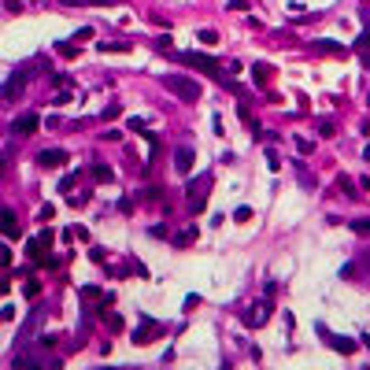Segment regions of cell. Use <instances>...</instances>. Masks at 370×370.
<instances>
[{
    "label": "cell",
    "mask_w": 370,
    "mask_h": 370,
    "mask_svg": "<svg viewBox=\"0 0 370 370\" xmlns=\"http://www.w3.org/2000/svg\"><path fill=\"white\" fill-rule=\"evenodd\" d=\"M163 333V322H156L152 315H141V326L134 329V344H152V337Z\"/></svg>",
    "instance_id": "3957f363"
},
{
    "label": "cell",
    "mask_w": 370,
    "mask_h": 370,
    "mask_svg": "<svg viewBox=\"0 0 370 370\" xmlns=\"http://www.w3.org/2000/svg\"><path fill=\"white\" fill-rule=\"evenodd\" d=\"M8 263H12V252H8V248H0V267H8Z\"/></svg>",
    "instance_id": "d4e9b609"
},
{
    "label": "cell",
    "mask_w": 370,
    "mask_h": 370,
    "mask_svg": "<svg viewBox=\"0 0 370 370\" xmlns=\"http://www.w3.org/2000/svg\"><path fill=\"white\" fill-rule=\"evenodd\" d=\"M315 45H318L322 52H329V56H344L348 52V49H340V45H333V41H315Z\"/></svg>",
    "instance_id": "9a60e30c"
},
{
    "label": "cell",
    "mask_w": 370,
    "mask_h": 370,
    "mask_svg": "<svg viewBox=\"0 0 370 370\" xmlns=\"http://www.w3.org/2000/svg\"><path fill=\"white\" fill-rule=\"evenodd\" d=\"M185 63H189V67H196V71H204V74H211V78H219V82H222V63H219V60H211V56L189 52V56H185Z\"/></svg>",
    "instance_id": "277c9868"
},
{
    "label": "cell",
    "mask_w": 370,
    "mask_h": 370,
    "mask_svg": "<svg viewBox=\"0 0 370 370\" xmlns=\"http://www.w3.org/2000/svg\"><path fill=\"white\" fill-rule=\"evenodd\" d=\"M60 52H63V56H78V45L67 41V45H60Z\"/></svg>",
    "instance_id": "cb8c5ba5"
},
{
    "label": "cell",
    "mask_w": 370,
    "mask_h": 370,
    "mask_svg": "<svg viewBox=\"0 0 370 370\" xmlns=\"http://www.w3.org/2000/svg\"><path fill=\"white\" fill-rule=\"evenodd\" d=\"M322 333H326V326H322ZM326 337H329V348H333V352H340V355H352L355 352V340L337 337V333H326Z\"/></svg>",
    "instance_id": "8fae6325"
},
{
    "label": "cell",
    "mask_w": 370,
    "mask_h": 370,
    "mask_svg": "<svg viewBox=\"0 0 370 370\" xmlns=\"http://www.w3.org/2000/svg\"><path fill=\"white\" fill-rule=\"evenodd\" d=\"M37 292H41V285H37V281H26V296H30V300H34V296H37Z\"/></svg>",
    "instance_id": "603a6c76"
},
{
    "label": "cell",
    "mask_w": 370,
    "mask_h": 370,
    "mask_svg": "<svg viewBox=\"0 0 370 370\" xmlns=\"http://www.w3.org/2000/svg\"><path fill=\"white\" fill-rule=\"evenodd\" d=\"M359 52H363V63H370V34H359Z\"/></svg>",
    "instance_id": "2e32d148"
},
{
    "label": "cell",
    "mask_w": 370,
    "mask_h": 370,
    "mask_svg": "<svg viewBox=\"0 0 370 370\" xmlns=\"http://www.w3.org/2000/svg\"><path fill=\"white\" fill-rule=\"evenodd\" d=\"M37 126H41V119H37L34 111H26V115H19V119L12 122V130H15V134H23V137L37 134Z\"/></svg>",
    "instance_id": "8992f818"
},
{
    "label": "cell",
    "mask_w": 370,
    "mask_h": 370,
    "mask_svg": "<svg viewBox=\"0 0 370 370\" xmlns=\"http://www.w3.org/2000/svg\"><path fill=\"white\" fill-rule=\"evenodd\" d=\"M363 344H366V348H370V333H366V337H363Z\"/></svg>",
    "instance_id": "4316f807"
},
{
    "label": "cell",
    "mask_w": 370,
    "mask_h": 370,
    "mask_svg": "<svg viewBox=\"0 0 370 370\" xmlns=\"http://www.w3.org/2000/svg\"><path fill=\"white\" fill-rule=\"evenodd\" d=\"M67 152H63V148H45V152H37V163H41L45 170H56V167H63V163H67Z\"/></svg>",
    "instance_id": "5b68a950"
},
{
    "label": "cell",
    "mask_w": 370,
    "mask_h": 370,
    "mask_svg": "<svg viewBox=\"0 0 370 370\" xmlns=\"http://www.w3.org/2000/svg\"><path fill=\"white\" fill-rule=\"evenodd\" d=\"M49 241H52V233H49V230H45L41 237H34V241H30V244H26V255H30V259L37 263V259H41V255H45V248H49Z\"/></svg>",
    "instance_id": "ba28073f"
},
{
    "label": "cell",
    "mask_w": 370,
    "mask_h": 370,
    "mask_svg": "<svg viewBox=\"0 0 370 370\" xmlns=\"http://www.w3.org/2000/svg\"><path fill=\"white\" fill-rule=\"evenodd\" d=\"M93 178H97V182H111L115 174H111V167H93Z\"/></svg>",
    "instance_id": "ac0fdd59"
},
{
    "label": "cell",
    "mask_w": 370,
    "mask_h": 370,
    "mask_svg": "<svg viewBox=\"0 0 370 370\" xmlns=\"http://www.w3.org/2000/svg\"><path fill=\"white\" fill-rule=\"evenodd\" d=\"M252 74H255V85H267L270 82V67H267V63H255Z\"/></svg>",
    "instance_id": "5bb4252c"
},
{
    "label": "cell",
    "mask_w": 370,
    "mask_h": 370,
    "mask_svg": "<svg viewBox=\"0 0 370 370\" xmlns=\"http://www.w3.org/2000/svg\"><path fill=\"white\" fill-rule=\"evenodd\" d=\"M207 189H211V174H207V170L196 178V182H189L185 193H189V204H193V211H204V204H207Z\"/></svg>",
    "instance_id": "7a4b0ae2"
},
{
    "label": "cell",
    "mask_w": 370,
    "mask_h": 370,
    "mask_svg": "<svg viewBox=\"0 0 370 370\" xmlns=\"http://www.w3.org/2000/svg\"><path fill=\"white\" fill-rule=\"evenodd\" d=\"M200 41L204 45H215V41H219V34H215V30H200Z\"/></svg>",
    "instance_id": "44dd1931"
},
{
    "label": "cell",
    "mask_w": 370,
    "mask_h": 370,
    "mask_svg": "<svg viewBox=\"0 0 370 370\" xmlns=\"http://www.w3.org/2000/svg\"><path fill=\"white\" fill-rule=\"evenodd\" d=\"M163 89H170L174 97H182V100H200V82H193V78H185V74H163Z\"/></svg>",
    "instance_id": "6da1fadb"
},
{
    "label": "cell",
    "mask_w": 370,
    "mask_h": 370,
    "mask_svg": "<svg viewBox=\"0 0 370 370\" xmlns=\"http://www.w3.org/2000/svg\"><path fill=\"white\" fill-rule=\"evenodd\" d=\"M193 241H196V230H185V233L174 237V244H193Z\"/></svg>",
    "instance_id": "d6986e66"
},
{
    "label": "cell",
    "mask_w": 370,
    "mask_h": 370,
    "mask_svg": "<svg viewBox=\"0 0 370 370\" xmlns=\"http://www.w3.org/2000/svg\"><path fill=\"white\" fill-rule=\"evenodd\" d=\"M119 111H122V108H119V104H108V108H104V119H115V115H119Z\"/></svg>",
    "instance_id": "7402d4cb"
},
{
    "label": "cell",
    "mask_w": 370,
    "mask_h": 370,
    "mask_svg": "<svg viewBox=\"0 0 370 370\" xmlns=\"http://www.w3.org/2000/svg\"><path fill=\"white\" fill-rule=\"evenodd\" d=\"M233 219H237V222H248V219H252V207H237Z\"/></svg>",
    "instance_id": "ffe728a7"
},
{
    "label": "cell",
    "mask_w": 370,
    "mask_h": 370,
    "mask_svg": "<svg viewBox=\"0 0 370 370\" xmlns=\"http://www.w3.org/2000/svg\"><path fill=\"white\" fill-rule=\"evenodd\" d=\"M63 4H82V0H63Z\"/></svg>",
    "instance_id": "83f0119b"
},
{
    "label": "cell",
    "mask_w": 370,
    "mask_h": 370,
    "mask_svg": "<svg viewBox=\"0 0 370 370\" xmlns=\"http://www.w3.org/2000/svg\"><path fill=\"white\" fill-rule=\"evenodd\" d=\"M89 4H111V0H89Z\"/></svg>",
    "instance_id": "484cf974"
},
{
    "label": "cell",
    "mask_w": 370,
    "mask_h": 370,
    "mask_svg": "<svg viewBox=\"0 0 370 370\" xmlns=\"http://www.w3.org/2000/svg\"><path fill=\"white\" fill-rule=\"evenodd\" d=\"M366 163H370V148H366Z\"/></svg>",
    "instance_id": "f1b7e54d"
},
{
    "label": "cell",
    "mask_w": 370,
    "mask_h": 370,
    "mask_svg": "<svg viewBox=\"0 0 370 370\" xmlns=\"http://www.w3.org/2000/svg\"><path fill=\"white\" fill-rule=\"evenodd\" d=\"M267 311H270V303H252V307L244 311V322H248V326H263V322H267Z\"/></svg>",
    "instance_id": "30bf717a"
},
{
    "label": "cell",
    "mask_w": 370,
    "mask_h": 370,
    "mask_svg": "<svg viewBox=\"0 0 370 370\" xmlns=\"http://www.w3.org/2000/svg\"><path fill=\"white\" fill-rule=\"evenodd\" d=\"M23 85H26V74H19V78H8L4 85H0V97H4V100L19 97V93H23Z\"/></svg>",
    "instance_id": "7c38bea8"
},
{
    "label": "cell",
    "mask_w": 370,
    "mask_h": 370,
    "mask_svg": "<svg viewBox=\"0 0 370 370\" xmlns=\"http://www.w3.org/2000/svg\"><path fill=\"white\" fill-rule=\"evenodd\" d=\"M352 230L359 237H370V219H352Z\"/></svg>",
    "instance_id": "e0dca14e"
},
{
    "label": "cell",
    "mask_w": 370,
    "mask_h": 370,
    "mask_svg": "<svg viewBox=\"0 0 370 370\" xmlns=\"http://www.w3.org/2000/svg\"><path fill=\"white\" fill-rule=\"evenodd\" d=\"M193 163H196V152L189 148V145H182L174 152V170L178 174H189V170H193Z\"/></svg>",
    "instance_id": "52a82bcc"
},
{
    "label": "cell",
    "mask_w": 370,
    "mask_h": 370,
    "mask_svg": "<svg viewBox=\"0 0 370 370\" xmlns=\"http://www.w3.org/2000/svg\"><path fill=\"white\" fill-rule=\"evenodd\" d=\"M0 233H4V237H19V233H23V226H19L15 211H0Z\"/></svg>",
    "instance_id": "9c48e42d"
},
{
    "label": "cell",
    "mask_w": 370,
    "mask_h": 370,
    "mask_svg": "<svg viewBox=\"0 0 370 370\" xmlns=\"http://www.w3.org/2000/svg\"><path fill=\"white\" fill-rule=\"evenodd\" d=\"M337 193H344L348 200H359V196H363V193L355 189V182H352V178H337Z\"/></svg>",
    "instance_id": "4fadbf2b"
}]
</instances>
